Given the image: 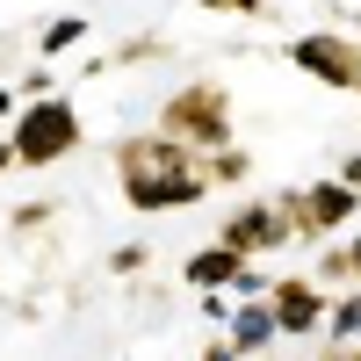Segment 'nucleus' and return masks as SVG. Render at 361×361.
Listing matches in <instances>:
<instances>
[{
  "label": "nucleus",
  "mask_w": 361,
  "mask_h": 361,
  "mask_svg": "<svg viewBox=\"0 0 361 361\" xmlns=\"http://www.w3.org/2000/svg\"><path fill=\"white\" fill-rule=\"evenodd\" d=\"M116 180H123V202L159 217V209H195L209 195V173L188 166V145L180 137H123L116 145Z\"/></svg>",
  "instance_id": "nucleus-1"
},
{
  "label": "nucleus",
  "mask_w": 361,
  "mask_h": 361,
  "mask_svg": "<svg viewBox=\"0 0 361 361\" xmlns=\"http://www.w3.org/2000/svg\"><path fill=\"white\" fill-rule=\"evenodd\" d=\"M66 152H80V109L66 94H29V109H15V159L51 166Z\"/></svg>",
  "instance_id": "nucleus-2"
},
{
  "label": "nucleus",
  "mask_w": 361,
  "mask_h": 361,
  "mask_svg": "<svg viewBox=\"0 0 361 361\" xmlns=\"http://www.w3.org/2000/svg\"><path fill=\"white\" fill-rule=\"evenodd\" d=\"M159 130L166 137H180V145H188V152H195V145H231V94H224V87H180V94L159 109Z\"/></svg>",
  "instance_id": "nucleus-3"
},
{
  "label": "nucleus",
  "mask_w": 361,
  "mask_h": 361,
  "mask_svg": "<svg viewBox=\"0 0 361 361\" xmlns=\"http://www.w3.org/2000/svg\"><path fill=\"white\" fill-rule=\"evenodd\" d=\"M289 66L311 73L318 87H340V94H354V87H361V44L340 37V29H304V37L289 44Z\"/></svg>",
  "instance_id": "nucleus-4"
},
{
  "label": "nucleus",
  "mask_w": 361,
  "mask_h": 361,
  "mask_svg": "<svg viewBox=\"0 0 361 361\" xmlns=\"http://www.w3.org/2000/svg\"><path fill=\"white\" fill-rule=\"evenodd\" d=\"M282 209H289V224L304 231V238H325V231L354 224V209H361V188H347V180L333 173V180H311V188L282 195Z\"/></svg>",
  "instance_id": "nucleus-5"
},
{
  "label": "nucleus",
  "mask_w": 361,
  "mask_h": 361,
  "mask_svg": "<svg viewBox=\"0 0 361 361\" xmlns=\"http://www.w3.org/2000/svg\"><path fill=\"white\" fill-rule=\"evenodd\" d=\"M325 282L318 275H282V282H267V311H275L282 325V340H311L318 325H325Z\"/></svg>",
  "instance_id": "nucleus-6"
},
{
  "label": "nucleus",
  "mask_w": 361,
  "mask_h": 361,
  "mask_svg": "<svg viewBox=\"0 0 361 361\" xmlns=\"http://www.w3.org/2000/svg\"><path fill=\"white\" fill-rule=\"evenodd\" d=\"M217 238H224L231 253H246V260H253V253H282L289 238H296V224H289V209H282V202H246V209H231V217H224Z\"/></svg>",
  "instance_id": "nucleus-7"
},
{
  "label": "nucleus",
  "mask_w": 361,
  "mask_h": 361,
  "mask_svg": "<svg viewBox=\"0 0 361 361\" xmlns=\"http://www.w3.org/2000/svg\"><path fill=\"white\" fill-rule=\"evenodd\" d=\"M275 340H282V325H275V311H267V289L260 296H238L231 318H224V347L231 354H260V347H275Z\"/></svg>",
  "instance_id": "nucleus-8"
},
{
  "label": "nucleus",
  "mask_w": 361,
  "mask_h": 361,
  "mask_svg": "<svg viewBox=\"0 0 361 361\" xmlns=\"http://www.w3.org/2000/svg\"><path fill=\"white\" fill-rule=\"evenodd\" d=\"M238 260H246V253H231L224 238H217V246H202V253H188V282H195V289H231V275H238Z\"/></svg>",
  "instance_id": "nucleus-9"
},
{
  "label": "nucleus",
  "mask_w": 361,
  "mask_h": 361,
  "mask_svg": "<svg viewBox=\"0 0 361 361\" xmlns=\"http://www.w3.org/2000/svg\"><path fill=\"white\" fill-rule=\"evenodd\" d=\"M325 333H333V347H354L361 340V289H347L340 304H325Z\"/></svg>",
  "instance_id": "nucleus-10"
},
{
  "label": "nucleus",
  "mask_w": 361,
  "mask_h": 361,
  "mask_svg": "<svg viewBox=\"0 0 361 361\" xmlns=\"http://www.w3.org/2000/svg\"><path fill=\"white\" fill-rule=\"evenodd\" d=\"M311 275H318L325 289H333V282H361V238H347V246H333V253H325V260L311 267Z\"/></svg>",
  "instance_id": "nucleus-11"
},
{
  "label": "nucleus",
  "mask_w": 361,
  "mask_h": 361,
  "mask_svg": "<svg viewBox=\"0 0 361 361\" xmlns=\"http://www.w3.org/2000/svg\"><path fill=\"white\" fill-rule=\"evenodd\" d=\"M87 37V15H58V22H44V37H37V51L44 58H58V51H73Z\"/></svg>",
  "instance_id": "nucleus-12"
},
{
  "label": "nucleus",
  "mask_w": 361,
  "mask_h": 361,
  "mask_svg": "<svg viewBox=\"0 0 361 361\" xmlns=\"http://www.w3.org/2000/svg\"><path fill=\"white\" fill-rule=\"evenodd\" d=\"M246 173H253V152H224V145H217V159H209V180H224V188H238Z\"/></svg>",
  "instance_id": "nucleus-13"
},
{
  "label": "nucleus",
  "mask_w": 361,
  "mask_h": 361,
  "mask_svg": "<svg viewBox=\"0 0 361 361\" xmlns=\"http://www.w3.org/2000/svg\"><path fill=\"white\" fill-rule=\"evenodd\" d=\"M145 260H152V253H145V246H116V253H109V267H116V275H137Z\"/></svg>",
  "instance_id": "nucleus-14"
},
{
  "label": "nucleus",
  "mask_w": 361,
  "mask_h": 361,
  "mask_svg": "<svg viewBox=\"0 0 361 361\" xmlns=\"http://www.w3.org/2000/svg\"><path fill=\"white\" fill-rule=\"evenodd\" d=\"M209 15H267V0H202Z\"/></svg>",
  "instance_id": "nucleus-15"
},
{
  "label": "nucleus",
  "mask_w": 361,
  "mask_h": 361,
  "mask_svg": "<svg viewBox=\"0 0 361 361\" xmlns=\"http://www.w3.org/2000/svg\"><path fill=\"white\" fill-rule=\"evenodd\" d=\"M202 318H217V325L231 318V304H224V289H202Z\"/></svg>",
  "instance_id": "nucleus-16"
},
{
  "label": "nucleus",
  "mask_w": 361,
  "mask_h": 361,
  "mask_svg": "<svg viewBox=\"0 0 361 361\" xmlns=\"http://www.w3.org/2000/svg\"><path fill=\"white\" fill-rule=\"evenodd\" d=\"M340 180H347V188H361V152H354V159L340 166Z\"/></svg>",
  "instance_id": "nucleus-17"
},
{
  "label": "nucleus",
  "mask_w": 361,
  "mask_h": 361,
  "mask_svg": "<svg viewBox=\"0 0 361 361\" xmlns=\"http://www.w3.org/2000/svg\"><path fill=\"white\" fill-rule=\"evenodd\" d=\"M0 123H15V87H0Z\"/></svg>",
  "instance_id": "nucleus-18"
},
{
  "label": "nucleus",
  "mask_w": 361,
  "mask_h": 361,
  "mask_svg": "<svg viewBox=\"0 0 361 361\" xmlns=\"http://www.w3.org/2000/svg\"><path fill=\"white\" fill-rule=\"evenodd\" d=\"M8 166H22V159H15V137H8V145H0V173H8Z\"/></svg>",
  "instance_id": "nucleus-19"
},
{
  "label": "nucleus",
  "mask_w": 361,
  "mask_h": 361,
  "mask_svg": "<svg viewBox=\"0 0 361 361\" xmlns=\"http://www.w3.org/2000/svg\"><path fill=\"white\" fill-rule=\"evenodd\" d=\"M354 44H361V15H354Z\"/></svg>",
  "instance_id": "nucleus-20"
},
{
  "label": "nucleus",
  "mask_w": 361,
  "mask_h": 361,
  "mask_svg": "<svg viewBox=\"0 0 361 361\" xmlns=\"http://www.w3.org/2000/svg\"><path fill=\"white\" fill-rule=\"evenodd\" d=\"M354 109H361V87H354Z\"/></svg>",
  "instance_id": "nucleus-21"
}]
</instances>
